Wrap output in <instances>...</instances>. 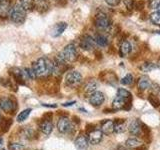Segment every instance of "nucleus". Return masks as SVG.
I'll list each match as a JSON object with an SVG mask.
<instances>
[{
	"label": "nucleus",
	"instance_id": "obj_1",
	"mask_svg": "<svg viewBox=\"0 0 160 150\" xmlns=\"http://www.w3.org/2000/svg\"><path fill=\"white\" fill-rule=\"evenodd\" d=\"M31 68L36 78H46L53 74L54 63L47 57H40L32 63Z\"/></svg>",
	"mask_w": 160,
	"mask_h": 150
},
{
	"label": "nucleus",
	"instance_id": "obj_2",
	"mask_svg": "<svg viewBox=\"0 0 160 150\" xmlns=\"http://www.w3.org/2000/svg\"><path fill=\"white\" fill-rule=\"evenodd\" d=\"M57 57L59 59H61L63 62H65L66 64H70L73 63L77 60L78 57V53H77V48L75 46V44L70 43L68 45H66L61 52H60Z\"/></svg>",
	"mask_w": 160,
	"mask_h": 150
},
{
	"label": "nucleus",
	"instance_id": "obj_3",
	"mask_svg": "<svg viewBox=\"0 0 160 150\" xmlns=\"http://www.w3.org/2000/svg\"><path fill=\"white\" fill-rule=\"evenodd\" d=\"M9 17L13 23L22 24L26 19V10H25L20 3H15L10 9Z\"/></svg>",
	"mask_w": 160,
	"mask_h": 150
},
{
	"label": "nucleus",
	"instance_id": "obj_4",
	"mask_svg": "<svg viewBox=\"0 0 160 150\" xmlns=\"http://www.w3.org/2000/svg\"><path fill=\"white\" fill-rule=\"evenodd\" d=\"M94 25L100 31H108L112 27L111 19L109 18L107 14L104 12H98L95 15L94 18Z\"/></svg>",
	"mask_w": 160,
	"mask_h": 150
},
{
	"label": "nucleus",
	"instance_id": "obj_5",
	"mask_svg": "<svg viewBox=\"0 0 160 150\" xmlns=\"http://www.w3.org/2000/svg\"><path fill=\"white\" fill-rule=\"evenodd\" d=\"M17 108L16 101L8 96L0 97V109L7 113H13Z\"/></svg>",
	"mask_w": 160,
	"mask_h": 150
},
{
	"label": "nucleus",
	"instance_id": "obj_6",
	"mask_svg": "<svg viewBox=\"0 0 160 150\" xmlns=\"http://www.w3.org/2000/svg\"><path fill=\"white\" fill-rule=\"evenodd\" d=\"M82 75L78 71H70L66 74L65 77V83L69 87H76L82 82Z\"/></svg>",
	"mask_w": 160,
	"mask_h": 150
},
{
	"label": "nucleus",
	"instance_id": "obj_7",
	"mask_svg": "<svg viewBox=\"0 0 160 150\" xmlns=\"http://www.w3.org/2000/svg\"><path fill=\"white\" fill-rule=\"evenodd\" d=\"M95 46H96V43L94 41V38L90 35H84L79 40V47L86 51L95 49Z\"/></svg>",
	"mask_w": 160,
	"mask_h": 150
},
{
	"label": "nucleus",
	"instance_id": "obj_8",
	"mask_svg": "<svg viewBox=\"0 0 160 150\" xmlns=\"http://www.w3.org/2000/svg\"><path fill=\"white\" fill-rule=\"evenodd\" d=\"M57 128L60 133H62V134L68 133L70 131V129L72 128V124H71V121H70V119L68 117L61 116L58 119Z\"/></svg>",
	"mask_w": 160,
	"mask_h": 150
},
{
	"label": "nucleus",
	"instance_id": "obj_9",
	"mask_svg": "<svg viewBox=\"0 0 160 150\" xmlns=\"http://www.w3.org/2000/svg\"><path fill=\"white\" fill-rule=\"evenodd\" d=\"M105 101V96L102 92L100 91H95L92 93L89 97V103L94 107H99L104 103Z\"/></svg>",
	"mask_w": 160,
	"mask_h": 150
},
{
	"label": "nucleus",
	"instance_id": "obj_10",
	"mask_svg": "<svg viewBox=\"0 0 160 150\" xmlns=\"http://www.w3.org/2000/svg\"><path fill=\"white\" fill-rule=\"evenodd\" d=\"M103 137V133L100 129H93L92 131H90L88 134V141L90 144L96 145L101 142Z\"/></svg>",
	"mask_w": 160,
	"mask_h": 150
},
{
	"label": "nucleus",
	"instance_id": "obj_11",
	"mask_svg": "<svg viewBox=\"0 0 160 150\" xmlns=\"http://www.w3.org/2000/svg\"><path fill=\"white\" fill-rule=\"evenodd\" d=\"M128 104H131V101H126L125 99L119 97V96H116L114 99H113V102H112V107L116 110H119V109H130V105L128 106Z\"/></svg>",
	"mask_w": 160,
	"mask_h": 150
},
{
	"label": "nucleus",
	"instance_id": "obj_12",
	"mask_svg": "<svg viewBox=\"0 0 160 150\" xmlns=\"http://www.w3.org/2000/svg\"><path fill=\"white\" fill-rule=\"evenodd\" d=\"M11 7L12 5L10 0H2V1H0V18H7L9 16V12Z\"/></svg>",
	"mask_w": 160,
	"mask_h": 150
},
{
	"label": "nucleus",
	"instance_id": "obj_13",
	"mask_svg": "<svg viewBox=\"0 0 160 150\" xmlns=\"http://www.w3.org/2000/svg\"><path fill=\"white\" fill-rule=\"evenodd\" d=\"M67 28V23L66 22H58L54 25L51 29V36L56 38V37H59L60 35H61L64 31L65 29Z\"/></svg>",
	"mask_w": 160,
	"mask_h": 150
},
{
	"label": "nucleus",
	"instance_id": "obj_14",
	"mask_svg": "<svg viewBox=\"0 0 160 150\" xmlns=\"http://www.w3.org/2000/svg\"><path fill=\"white\" fill-rule=\"evenodd\" d=\"M39 129L41 130V132L45 135H50L53 130V123L50 119L42 120L39 124Z\"/></svg>",
	"mask_w": 160,
	"mask_h": 150
},
{
	"label": "nucleus",
	"instance_id": "obj_15",
	"mask_svg": "<svg viewBox=\"0 0 160 150\" xmlns=\"http://www.w3.org/2000/svg\"><path fill=\"white\" fill-rule=\"evenodd\" d=\"M89 141L87 136L85 135H79V136L75 139V147L77 150H86L88 148Z\"/></svg>",
	"mask_w": 160,
	"mask_h": 150
},
{
	"label": "nucleus",
	"instance_id": "obj_16",
	"mask_svg": "<svg viewBox=\"0 0 160 150\" xmlns=\"http://www.w3.org/2000/svg\"><path fill=\"white\" fill-rule=\"evenodd\" d=\"M100 130H101L103 134H106V135L113 133L114 132V121L113 120H110V119L105 120V121L102 122L101 129Z\"/></svg>",
	"mask_w": 160,
	"mask_h": 150
},
{
	"label": "nucleus",
	"instance_id": "obj_17",
	"mask_svg": "<svg viewBox=\"0 0 160 150\" xmlns=\"http://www.w3.org/2000/svg\"><path fill=\"white\" fill-rule=\"evenodd\" d=\"M132 50V46H131V43H130L128 40H123L120 44V48H119V54L121 57H125L131 52Z\"/></svg>",
	"mask_w": 160,
	"mask_h": 150
},
{
	"label": "nucleus",
	"instance_id": "obj_18",
	"mask_svg": "<svg viewBox=\"0 0 160 150\" xmlns=\"http://www.w3.org/2000/svg\"><path fill=\"white\" fill-rule=\"evenodd\" d=\"M128 130H129L130 134H132V135H139L141 133L142 126H141V123H140L139 120H137V119L133 120V121L129 124Z\"/></svg>",
	"mask_w": 160,
	"mask_h": 150
},
{
	"label": "nucleus",
	"instance_id": "obj_19",
	"mask_svg": "<svg viewBox=\"0 0 160 150\" xmlns=\"http://www.w3.org/2000/svg\"><path fill=\"white\" fill-rule=\"evenodd\" d=\"M150 84H151V81H150V79L148 76H145V75H143V76H141L139 78L138 80V88L139 90H141V91H144V90H146L150 87Z\"/></svg>",
	"mask_w": 160,
	"mask_h": 150
},
{
	"label": "nucleus",
	"instance_id": "obj_20",
	"mask_svg": "<svg viewBox=\"0 0 160 150\" xmlns=\"http://www.w3.org/2000/svg\"><path fill=\"white\" fill-rule=\"evenodd\" d=\"M93 38H94L95 43H96L97 45H99V46H101V47H106L109 43L108 38L105 36L104 34H101V33H97Z\"/></svg>",
	"mask_w": 160,
	"mask_h": 150
},
{
	"label": "nucleus",
	"instance_id": "obj_21",
	"mask_svg": "<svg viewBox=\"0 0 160 150\" xmlns=\"http://www.w3.org/2000/svg\"><path fill=\"white\" fill-rule=\"evenodd\" d=\"M96 89H97V82L94 81V80H90V81H88L86 84H85L84 93L90 96L92 93H94L95 91H96Z\"/></svg>",
	"mask_w": 160,
	"mask_h": 150
},
{
	"label": "nucleus",
	"instance_id": "obj_22",
	"mask_svg": "<svg viewBox=\"0 0 160 150\" xmlns=\"http://www.w3.org/2000/svg\"><path fill=\"white\" fill-rule=\"evenodd\" d=\"M142 145H143L142 142L137 138H129L126 140V142H125V146L131 149L139 148V147H141Z\"/></svg>",
	"mask_w": 160,
	"mask_h": 150
},
{
	"label": "nucleus",
	"instance_id": "obj_23",
	"mask_svg": "<svg viewBox=\"0 0 160 150\" xmlns=\"http://www.w3.org/2000/svg\"><path fill=\"white\" fill-rule=\"evenodd\" d=\"M127 128V124L124 120H119V121H114V132L115 133H123Z\"/></svg>",
	"mask_w": 160,
	"mask_h": 150
},
{
	"label": "nucleus",
	"instance_id": "obj_24",
	"mask_svg": "<svg viewBox=\"0 0 160 150\" xmlns=\"http://www.w3.org/2000/svg\"><path fill=\"white\" fill-rule=\"evenodd\" d=\"M19 3L26 11H32L33 8H35L34 0H19Z\"/></svg>",
	"mask_w": 160,
	"mask_h": 150
},
{
	"label": "nucleus",
	"instance_id": "obj_25",
	"mask_svg": "<svg viewBox=\"0 0 160 150\" xmlns=\"http://www.w3.org/2000/svg\"><path fill=\"white\" fill-rule=\"evenodd\" d=\"M117 96L121 97L123 99H125L126 101H131L132 99V95L131 93H130L128 90L124 89V88H119L117 90Z\"/></svg>",
	"mask_w": 160,
	"mask_h": 150
},
{
	"label": "nucleus",
	"instance_id": "obj_26",
	"mask_svg": "<svg viewBox=\"0 0 160 150\" xmlns=\"http://www.w3.org/2000/svg\"><path fill=\"white\" fill-rule=\"evenodd\" d=\"M32 111V109L31 108H27V109H24L23 111H21L19 114H18V116L16 118V120L18 122H23L25 121V120L27 119V117L30 115V113H31Z\"/></svg>",
	"mask_w": 160,
	"mask_h": 150
},
{
	"label": "nucleus",
	"instance_id": "obj_27",
	"mask_svg": "<svg viewBox=\"0 0 160 150\" xmlns=\"http://www.w3.org/2000/svg\"><path fill=\"white\" fill-rule=\"evenodd\" d=\"M139 68L142 72H149V71H152L153 69L157 68V67H156V64H154L152 62H144L143 64L140 65Z\"/></svg>",
	"mask_w": 160,
	"mask_h": 150
},
{
	"label": "nucleus",
	"instance_id": "obj_28",
	"mask_svg": "<svg viewBox=\"0 0 160 150\" xmlns=\"http://www.w3.org/2000/svg\"><path fill=\"white\" fill-rule=\"evenodd\" d=\"M35 6H36V8L40 12H43L45 10H47V8L49 7L48 0H37V3L35 4Z\"/></svg>",
	"mask_w": 160,
	"mask_h": 150
},
{
	"label": "nucleus",
	"instance_id": "obj_29",
	"mask_svg": "<svg viewBox=\"0 0 160 150\" xmlns=\"http://www.w3.org/2000/svg\"><path fill=\"white\" fill-rule=\"evenodd\" d=\"M150 20L151 22L157 26H160V11H155L150 15Z\"/></svg>",
	"mask_w": 160,
	"mask_h": 150
},
{
	"label": "nucleus",
	"instance_id": "obj_30",
	"mask_svg": "<svg viewBox=\"0 0 160 150\" xmlns=\"http://www.w3.org/2000/svg\"><path fill=\"white\" fill-rule=\"evenodd\" d=\"M148 101L150 102V104L152 105L153 107L155 108H157L159 105H160V101H159V99L158 97L156 96L155 94H150L149 96H148Z\"/></svg>",
	"mask_w": 160,
	"mask_h": 150
},
{
	"label": "nucleus",
	"instance_id": "obj_31",
	"mask_svg": "<svg viewBox=\"0 0 160 150\" xmlns=\"http://www.w3.org/2000/svg\"><path fill=\"white\" fill-rule=\"evenodd\" d=\"M133 81H134V78L132 76V74L128 73L121 79L120 82H121V84H123V85H131L133 83Z\"/></svg>",
	"mask_w": 160,
	"mask_h": 150
},
{
	"label": "nucleus",
	"instance_id": "obj_32",
	"mask_svg": "<svg viewBox=\"0 0 160 150\" xmlns=\"http://www.w3.org/2000/svg\"><path fill=\"white\" fill-rule=\"evenodd\" d=\"M9 150H25V146L21 143L9 144Z\"/></svg>",
	"mask_w": 160,
	"mask_h": 150
},
{
	"label": "nucleus",
	"instance_id": "obj_33",
	"mask_svg": "<svg viewBox=\"0 0 160 150\" xmlns=\"http://www.w3.org/2000/svg\"><path fill=\"white\" fill-rule=\"evenodd\" d=\"M150 88H151V91L153 94L157 95L158 93H160V85L158 83H155V82L151 83L150 84Z\"/></svg>",
	"mask_w": 160,
	"mask_h": 150
},
{
	"label": "nucleus",
	"instance_id": "obj_34",
	"mask_svg": "<svg viewBox=\"0 0 160 150\" xmlns=\"http://www.w3.org/2000/svg\"><path fill=\"white\" fill-rule=\"evenodd\" d=\"M160 5V0H149L148 1V7L150 9H157Z\"/></svg>",
	"mask_w": 160,
	"mask_h": 150
},
{
	"label": "nucleus",
	"instance_id": "obj_35",
	"mask_svg": "<svg viewBox=\"0 0 160 150\" xmlns=\"http://www.w3.org/2000/svg\"><path fill=\"white\" fill-rule=\"evenodd\" d=\"M123 2L125 4L127 9L131 10L134 8V4H135V0H123Z\"/></svg>",
	"mask_w": 160,
	"mask_h": 150
},
{
	"label": "nucleus",
	"instance_id": "obj_36",
	"mask_svg": "<svg viewBox=\"0 0 160 150\" xmlns=\"http://www.w3.org/2000/svg\"><path fill=\"white\" fill-rule=\"evenodd\" d=\"M105 2H106L109 6H117L120 3V0H105Z\"/></svg>",
	"mask_w": 160,
	"mask_h": 150
},
{
	"label": "nucleus",
	"instance_id": "obj_37",
	"mask_svg": "<svg viewBox=\"0 0 160 150\" xmlns=\"http://www.w3.org/2000/svg\"><path fill=\"white\" fill-rule=\"evenodd\" d=\"M143 6H144V2H142V1L136 2V3L134 4V7H135V8H137L138 10L142 9V8H143Z\"/></svg>",
	"mask_w": 160,
	"mask_h": 150
},
{
	"label": "nucleus",
	"instance_id": "obj_38",
	"mask_svg": "<svg viewBox=\"0 0 160 150\" xmlns=\"http://www.w3.org/2000/svg\"><path fill=\"white\" fill-rule=\"evenodd\" d=\"M73 104H75V101H70V102L63 103V104H62V106H64V107H67V106H72Z\"/></svg>",
	"mask_w": 160,
	"mask_h": 150
},
{
	"label": "nucleus",
	"instance_id": "obj_39",
	"mask_svg": "<svg viewBox=\"0 0 160 150\" xmlns=\"http://www.w3.org/2000/svg\"><path fill=\"white\" fill-rule=\"evenodd\" d=\"M42 106H44V107H50V108H55V107H57V105L56 104H42Z\"/></svg>",
	"mask_w": 160,
	"mask_h": 150
},
{
	"label": "nucleus",
	"instance_id": "obj_40",
	"mask_svg": "<svg viewBox=\"0 0 160 150\" xmlns=\"http://www.w3.org/2000/svg\"><path fill=\"white\" fill-rule=\"evenodd\" d=\"M156 67L160 68V58L158 59V61H157V64H156Z\"/></svg>",
	"mask_w": 160,
	"mask_h": 150
},
{
	"label": "nucleus",
	"instance_id": "obj_41",
	"mask_svg": "<svg viewBox=\"0 0 160 150\" xmlns=\"http://www.w3.org/2000/svg\"><path fill=\"white\" fill-rule=\"evenodd\" d=\"M2 143H3V140H2V138H0V146L2 145Z\"/></svg>",
	"mask_w": 160,
	"mask_h": 150
},
{
	"label": "nucleus",
	"instance_id": "obj_42",
	"mask_svg": "<svg viewBox=\"0 0 160 150\" xmlns=\"http://www.w3.org/2000/svg\"><path fill=\"white\" fill-rule=\"evenodd\" d=\"M1 119H2V116H1V114H0V121H1Z\"/></svg>",
	"mask_w": 160,
	"mask_h": 150
},
{
	"label": "nucleus",
	"instance_id": "obj_43",
	"mask_svg": "<svg viewBox=\"0 0 160 150\" xmlns=\"http://www.w3.org/2000/svg\"><path fill=\"white\" fill-rule=\"evenodd\" d=\"M158 10H159V11H160V5H159V6H158V8H157Z\"/></svg>",
	"mask_w": 160,
	"mask_h": 150
},
{
	"label": "nucleus",
	"instance_id": "obj_44",
	"mask_svg": "<svg viewBox=\"0 0 160 150\" xmlns=\"http://www.w3.org/2000/svg\"><path fill=\"white\" fill-rule=\"evenodd\" d=\"M0 150H5V149H0Z\"/></svg>",
	"mask_w": 160,
	"mask_h": 150
},
{
	"label": "nucleus",
	"instance_id": "obj_45",
	"mask_svg": "<svg viewBox=\"0 0 160 150\" xmlns=\"http://www.w3.org/2000/svg\"><path fill=\"white\" fill-rule=\"evenodd\" d=\"M56 1H59V0H56Z\"/></svg>",
	"mask_w": 160,
	"mask_h": 150
},
{
	"label": "nucleus",
	"instance_id": "obj_46",
	"mask_svg": "<svg viewBox=\"0 0 160 150\" xmlns=\"http://www.w3.org/2000/svg\"><path fill=\"white\" fill-rule=\"evenodd\" d=\"M0 1H2V0H0Z\"/></svg>",
	"mask_w": 160,
	"mask_h": 150
}]
</instances>
